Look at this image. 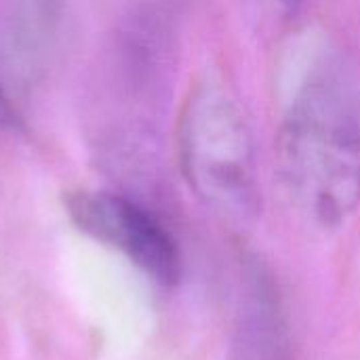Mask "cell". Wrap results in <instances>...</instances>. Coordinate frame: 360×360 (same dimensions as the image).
<instances>
[{"label": "cell", "mask_w": 360, "mask_h": 360, "mask_svg": "<svg viewBox=\"0 0 360 360\" xmlns=\"http://www.w3.org/2000/svg\"><path fill=\"white\" fill-rule=\"evenodd\" d=\"M65 209L78 230L118 249L152 281L171 287L181 278V253L162 221L139 202L114 192H72Z\"/></svg>", "instance_id": "3957f363"}, {"label": "cell", "mask_w": 360, "mask_h": 360, "mask_svg": "<svg viewBox=\"0 0 360 360\" xmlns=\"http://www.w3.org/2000/svg\"><path fill=\"white\" fill-rule=\"evenodd\" d=\"M228 360H293L287 316L272 278L249 266Z\"/></svg>", "instance_id": "277c9868"}, {"label": "cell", "mask_w": 360, "mask_h": 360, "mask_svg": "<svg viewBox=\"0 0 360 360\" xmlns=\"http://www.w3.org/2000/svg\"><path fill=\"white\" fill-rule=\"evenodd\" d=\"M257 2H259V8L266 11L270 17L287 19V17L295 15L306 0H257Z\"/></svg>", "instance_id": "5b68a950"}, {"label": "cell", "mask_w": 360, "mask_h": 360, "mask_svg": "<svg viewBox=\"0 0 360 360\" xmlns=\"http://www.w3.org/2000/svg\"><path fill=\"white\" fill-rule=\"evenodd\" d=\"M278 173L297 209L323 228L360 207V84L338 53L306 68L276 135Z\"/></svg>", "instance_id": "6da1fadb"}, {"label": "cell", "mask_w": 360, "mask_h": 360, "mask_svg": "<svg viewBox=\"0 0 360 360\" xmlns=\"http://www.w3.org/2000/svg\"><path fill=\"white\" fill-rule=\"evenodd\" d=\"M0 127H6V129L19 127V116L8 99V95L4 93L2 84H0Z\"/></svg>", "instance_id": "8992f818"}, {"label": "cell", "mask_w": 360, "mask_h": 360, "mask_svg": "<svg viewBox=\"0 0 360 360\" xmlns=\"http://www.w3.org/2000/svg\"><path fill=\"white\" fill-rule=\"evenodd\" d=\"M181 173L219 219L245 228L262 209L257 150L236 99L215 82L198 84L186 99L177 124Z\"/></svg>", "instance_id": "7a4b0ae2"}]
</instances>
